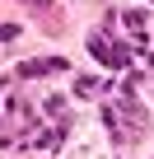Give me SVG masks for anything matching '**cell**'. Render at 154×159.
Returning a JSON list of instances; mask_svg holds the SVG:
<instances>
[{
  "mask_svg": "<svg viewBox=\"0 0 154 159\" xmlns=\"http://www.w3.org/2000/svg\"><path fill=\"white\" fill-rule=\"evenodd\" d=\"M103 126H108L117 140H135V136H145L149 117H145V108H140V98H135V89H131V84H126L117 98H108V103H103Z\"/></svg>",
  "mask_w": 154,
  "mask_h": 159,
  "instance_id": "1",
  "label": "cell"
},
{
  "mask_svg": "<svg viewBox=\"0 0 154 159\" xmlns=\"http://www.w3.org/2000/svg\"><path fill=\"white\" fill-rule=\"evenodd\" d=\"M89 52H94V61L108 66V70H126V66H131V47H121V42H117L112 33H103V28L89 33Z\"/></svg>",
  "mask_w": 154,
  "mask_h": 159,
  "instance_id": "2",
  "label": "cell"
},
{
  "mask_svg": "<svg viewBox=\"0 0 154 159\" xmlns=\"http://www.w3.org/2000/svg\"><path fill=\"white\" fill-rule=\"evenodd\" d=\"M61 70H65L61 56H37V61H24L14 75H19V80H42V75H61Z\"/></svg>",
  "mask_w": 154,
  "mask_h": 159,
  "instance_id": "3",
  "label": "cell"
},
{
  "mask_svg": "<svg viewBox=\"0 0 154 159\" xmlns=\"http://www.w3.org/2000/svg\"><path fill=\"white\" fill-rule=\"evenodd\" d=\"M121 24H126V38L131 42H140V52L149 47V14H140V10H126V14H117Z\"/></svg>",
  "mask_w": 154,
  "mask_h": 159,
  "instance_id": "4",
  "label": "cell"
},
{
  "mask_svg": "<svg viewBox=\"0 0 154 159\" xmlns=\"http://www.w3.org/2000/svg\"><path fill=\"white\" fill-rule=\"evenodd\" d=\"M103 84H98V80H75V94H80V98H89V94H98Z\"/></svg>",
  "mask_w": 154,
  "mask_h": 159,
  "instance_id": "5",
  "label": "cell"
},
{
  "mask_svg": "<svg viewBox=\"0 0 154 159\" xmlns=\"http://www.w3.org/2000/svg\"><path fill=\"white\" fill-rule=\"evenodd\" d=\"M14 33H19L14 24H0V38H14Z\"/></svg>",
  "mask_w": 154,
  "mask_h": 159,
  "instance_id": "6",
  "label": "cell"
}]
</instances>
